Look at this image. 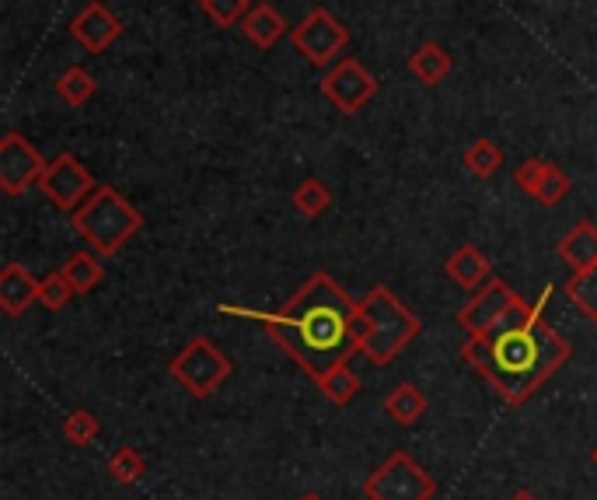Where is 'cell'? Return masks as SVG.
<instances>
[{"instance_id":"obj_13","label":"cell","mask_w":597,"mask_h":500,"mask_svg":"<svg viewBox=\"0 0 597 500\" xmlns=\"http://www.w3.org/2000/svg\"><path fill=\"white\" fill-rule=\"evenodd\" d=\"M39 288L42 280H35L25 263H8L0 270V309H4V315L18 319L39 301Z\"/></svg>"},{"instance_id":"obj_4","label":"cell","mask_w":597,"mask_h":500,"mask_svg":"<svg viewBox=\"0 0 597 500\" xmlns=\"http://www.w3.org/2000/svg\"><path fill=\"white\" fill-rule=\"evenodd\" d=\"M71 225L95 252L116 256L129 238L144 228V213L133 207L119 189L98 186L92 197L71 213Z\"/></svg>"},{"instance_id":"obj_22","label":"cell","mask_w":597,"mask_h":500,"mask_svg":"<svg viewBox=\"0 0 597 500\" xmlns=\"http://www.w3.org/2000/svg\"><path fill=\"white\" fill-rule=\"evenodd\" d=\"M315 385L322 388V396H325L332 406H349L353 399H357V393H360V378L353 375L349 364H339L336 372H328V375L318 378Z\"/></svg>"},{"instance_id":"obj_10","label":"cell","mask_w":597,"mask_h":500,"mask_svg":"<svg viewBox=\"0 0 597 500\" xmlns=\"http://www.w3.org/2000/svg\"><path fill=\"white\" fill-rule=\"evenodd\" d=\"M378 88H381L378 77L353 56L339 60L336 67L325 71V77H322V95L336 105V113H343V116H357L360 108L378 95Z\"/></svg>"},{"instance_id":"obj_24","label":"cell","mask_w":597,"mask_h":500,"mask_svg":"<svg viewBox=\"0 0 597 500\" xmlns=\"http://www.w3.org/2000/svg\"><path fill=\"white\" fill-rule=\"evenodd\" d=\"M95 92H98V84H95V77L87 74L84 67H66V71L56 77V95H60V102L74 105V108L84 105V102H92Z\"/></svg>"},{"instance_id":"obj_29","label":"cell","mask_w":597,"mask_h":500,"mask_svg":"<svg viewBox=\"0 0 597 500\" xmlns=\"http://www.w3.org/2000/svg\"><path fill=\"white\" fill-rule=\"evenodd\" d=\"M74 298V288H71V280L63 277V270L50 273L46 280H42V288H39V304L42 309H50V312H60L66 309V301Z\"/></svg>"},{"instance_id":"obj_3","label":"cell","mask_w":597,"mask_h":500,"mask_svg":"<svg viewBox=\"0 0 597 500\" xmlns=\"http://www.w3.org/2000/svg\"><path fill=\"white\" fill-rule=\"evenodd\" d=\"M353 330L360 340V354L374 367H388L406 346L423 333V322L406 301L391 288L374 284L364 301H357V315H353Z\"/></svg>"},{"instance_id":"obj_7","label":"cell","mask_w":597,"mask_h":500,"mask_svg":"<svg viewBox=\"0 0 597 500\" xmlns=\"http://www.w3.org/2000/svg\"><path fill=\"white\" fill-rule=\"evenodd\" d=\"M291 42L307 63L328 67L349 46V29L328 8H315L301 18L297 29H291Z\"/></svg>"},{"instance_id":"obj_30","label":"cell","mask_w":597,"mask_h":500,"mask_svg":"<svg viewBox=\"0 0 597 500\" xmlns=\"http://www.w3.org/2000/svg\"><path fill=\"white\" fill-rule=\"evenodd\" d=\"M542 176H545V162H542V158H527V162L517 165L514 183H517V189L524 192V197L535 200V192H538V186H542Z\"/></svg>"},{"instance_id":"obj_21","label":"cell","mask_w":597,"mask_h":500,"mask_svg":"<svg viewBox=\"0 0 597 500\" xmlns=\"http://www.w3.org/2000/svg\"><path fill=\"white\" fill-rule=\"evenodd\" d=\"M464 168L472 171L475 179H493L496 171L503 168V150L490 140V137H479L472 140L469 147H464Z\"/></svg>"},{"instance_id":"obj_18","label":"cell","mask_w":597,"mask_h":500,"mask_svg":"<svg viewBox=\"0 0 597 500\" xmlns=\"http://www.w3.org/2000/svg\"><path fill=\"white\" fill-rule=\"evenodd\" d=\"M423 413H427V396L412 382H398L385 396V417L395 420L398 427H412L416 420H423Z\"/></svg>"},{"instance_id":"obj_25","label":"cell","mask_w":597,"mask_h":500,"mask_svg":"<svg viewBox=\"0 0 597 500\" xmlns=\"http://www.w3.org/2000/svg\"><path fill=\"white\" fill-rule=\"evenodd\" d=\"M98 434H102V424H98L95 413H87V409H74L71 417L63 420V438L77 448H87Z\"/></svg>"},{"instance_id":"obj_17","label":"cell","mask_w":597,"mask_h":500,"mask_svg":"<svg viewBox=\"0 0 597 500\" xmlns=\"http://www.w3.org/2000/svg\"><path fill=\"white\" fill-rule=\"evenodd\" d=\"M454 67V60L444 46H437V42H423V46H416L412 56H409V74L427 84V88H433V84H440Z\"/></svg>"},{"instance_id":"obj_31","label":"cell","mask_w":597,"mask_h":500,"mask_svg":"<svg viewBox=\"0 0 597 500\" xmlns=\"http://www.w3.org/2000/svg\"><path fill=\"white\" fill-rule=\"evenodd\" d=\"M511 500H538V497H535V493H531V490H517V493H514Z\"/></svg>"},{"instance_id":"obj_8","label":"cell","mask_w":597,"mask_h":500,"mask_svg":"<svg viewBox=\"0 0 597 500\" xmlns=\"http://www.w3.org/2000/svg\"><path fill=\"white\" fill-rule=\"evenodd\" d=\"M35 186L42 189V197H46L63 213H74L98 189L95 176L71 155V150H63V155L46 162V168H42V176H39Z\"/></svg>"},{"instance_id":"obj_6","label":"cell","mask_w":597,"mask_h":500,"mask_svg":"<svg viewBox=\"0 0 597 500\" xmlns=\"http://www.w3.org/2000/svg\"><path fill=\"white\" fill-rule=\"evenodd\" d=\"M437 480L409 451H391L388 459L364 480L367 500H433Z\"/></svg>"},{"instance_id":"obj_2","label":"cell","mask_w":597,"mask_h":500,"mask_svg":"<svg viewBox=\"0 0 597 500\" xmlns=\"http://www.w3.org/2000/svg\"><path fill=\"white\" fill-rule=\"evenodd\" d=\"M461 357L496 388L503 403L521 406L559 372L573 351L566 336L545 322V312L524 301L490 336L464 340Z\"/></svg>"},{"instance_id":"obj_14","label":"cell","mask_w":597,"mask_h":500,"mask_svg":"<svg viewBox=\"0 0 597 500\" xmlns=\"http://www.w3.org/2000/svg\"><path fill=\"white\" fill-rule=\"evenodd\" d=\"M444 273L454 280L461 291H475V288H485L493 277V259L485 256L479 246H458L448 263H444Z\"/></svg>"},{"instance_id":"obj_27","label":"cell","mask_w":597,"mask_h":500,"mask_svg":"<svg viewBox=\"0 0 597 500\" xmlns=\"http://www.w3.org/2000/svg\"><path fill=\"white\" fill-rule=\"evenodd\" d=\"M144 472H147L144 455L133 451V448H119L113 459H108V476H113V480L123 483V487H133Z\"/></svg>"},{"instance_id":"obj_20","label":"cell","mask_w":597,"mask_h":500,"mask_svg":"<svg viewBox=\"0 0 597 500\" xmlns=\"http://www.w3.org/2000/svg\"><path fill=\"white\" fill-rule=\"evenodd\" d=\"M60 270H63L66 280H71L74 294H92V291L98 288V280L105 277L102 263H98V259H95L92 252H74Z\"/></svg>"},{"instance_id":"obj_26","label":"cell","mask_w":597,"mask_h":500,"mask_svg":"<svg viewBox=\"0 0 597 500\" xmlns=\"http://www.w3.org/2000/svg\"><path fill=\"white\" fill-rule=\"evenodd\" d=\"M199 8H203V14L213 21L217 29H234L241 25V18L249 14V0H199Z\"/></svg>"},{"instance_id":"obj_28","label":"cell","mask_w":597,"mask_h":500,"mask_svg":"<svg viewBox=\"0 0 597 500\" xmlns=\"http://www.w3.org/2000/svg\"><path fill=\"white\" fill-rule=\"evenodd\" d=\"M569 189H573V183H569L566 171H563L559 165L545 162V176H542V186H538V192H535V200H538L542 207H556V204H563V200L569 197Z\"/></svg>"},{"instance_id":"obj_11","label":"cell","mask_w":597,"mask_h":500,"mask_svg":"<svg viewBox=\"0 0 597 500\" xmlns=\"http://www.w3.org/2000/svg\"><path fill=\"white\" fill-rule=\"evenodd\" d=\"M42 168H46V158L18 129H8L4 140H0V189L8 197H21L32 183H39Z\"/></svg>"},{"instance_id":"obj_1","label":"cell","mask_w":597,"mask_h":500,"mask_svg":"<svg viewBox=\"0 0 597 500\" xmlns=\"http://www.w3.org/2000/svg\"><path fill=\"white\" fill-rule=\"evenodd\" d=\"M220 315L259 319L280 351L291 357L301 372L318 382L339 364H349L353 354H360V340L353 330L357 301H353L325 270H315L304 284L286 298L280 312H252L238 304H217Z\"/></svg>"},{"instance_id":"obj_9","label":"cell","mask_w":597,"mask_h":500,"mask_svg":"<svg viewBox=\"0 0 597 500\" xmlns=\"http://www.w3.org/2000/svg\"><path fill=\"white\" fill-rule=\"evenodd\" d=\"M521 304H524V298L511 284H503V280H490V284L479 288L458 309V325L469 336H490L500 322H506L521 309Z\"/></svg>"},{"instance_id":"obj_12","label":"cell","mask_w":597,"mask_h":500,"mask_svg":"<svg viewBox=\"0 0 597 500\" xmlns=\"http://www.w3.org/2000/svg\"><path fill=\"white\" fill-rule=\"evenodd\" d=\"M123 32H126L123 18H119L116 11H108L102 0H92V4H84V8L74 14V21H71L74 42H77L84 53H92V56L105 53Z\"/></svg>"},{"instance_id":"obj_19","label":"cell","mask_w":597,"mask_h":500,"mask_svg":"<svg viewBox=\"0 0 597 500\" xmlns=\"http://www.w3.org/2000/svg\"><path fill=\"white\" fill-rule=\"evenodd\" d=\"M563 294L569 298V304L587 322H597V267L573 270V277L566 280V288H563Z\"/></svg>"},{"instance_id":"obj_32","label":"cell","mask_w":597,"mask_h":500,"mask_svg":"<svg viewBox=\"0 0 597 500\" xmlns=\"http://www.w3.org/2000/svg\"><path fill=\"white\" fill-rule=\"evenodd\" d=\"M297 500H322L318 493H304V497H297Z\"/></svg>"},{"instance_id":"obj_15","label":"cell","mask_w":597,"mask_h":500,"mask_svg":"<svg viewBox=\"0 0 597 500\" xmlns=\"http://www.w3.org/2000/svg\"><path fill=\"white\" fill-rule=\"evenodd\" d=\"M241 35H245L255 50H273L276 42L286 35V21L273 4H265L262 0V4H252L249 14L241 18Z\"/></svg>"},{"instance_id":"obj_5","label":"cell","mask_w":597,"mask_h":500,"mask_svg":"<svg viewBox=\"0 0 597 500\" xmlns=\"http://www.w3.org/2000/svg\"><path fill=\"white\" fill-rule=\"evenodd\" d=\"M171 378L179 382L192 399H210L234 372L228 354H220L207 336L189 340L168 364Z\"/></svg>"},{"instance_id":"obj_33","label":"cell","mask_w":597,"mask_h":500,"mask_svg":"<svg viewBox=\"0 0 597 500\" xmlns=\"http://www.w3.org/2000/svg\"><path fill=\"white\" fill-rule=\"evenodd\" d=\"M590 459H594V466H597V445H594V451H590Z\"/></svg>"},{"instance_id":"obj_16","label":"cell","mask_w":597,"mask_h":500,"mask_svg":"<svg viewBox=\"0 0 597 500\" xmlns=\"http://www.w3.org/2000/svg\"><path fill=\"white\" fill-rule=\"evenodd\" d=\"M556 252L563 256V263H569L573 270L597 267V225H590V221L573 225V228L559 238Z\"/></svg>"},{"instance_id":"obj_23","label":"cell","mask_w":597,"mask_h":500,"mask_svg":"<svg viewBox=\"0 0 597 500\" xmlns=\"http://www.w3.org/2000/svg\"><path fill=\"white\" fill-rule=\"evenodd\" d=\"M294 210L301 213V217H307V221H318V217L332 207V189L322 183V179H304L297 189H294Z\"/></svg>"}]
</instances>
